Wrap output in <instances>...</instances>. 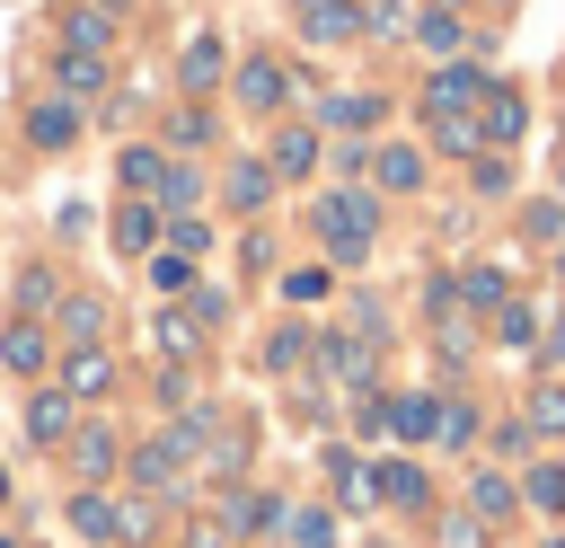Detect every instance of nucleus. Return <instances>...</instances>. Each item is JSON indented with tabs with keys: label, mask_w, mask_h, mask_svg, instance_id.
<instances>
[{
	"label": "nucleus",
	"mask_w": 565,
	"mask_h": 548,
	"mask_svg": "<svg viewBox=\"0 0 565 548\" xmlns=\"http://www.w3.org/2000/svg\"><path fill=\"white\" fill-rule=\"evenodd\" d=\"M318 239H327V256L335 265H362L371 256V239H380V194H362V186H335V194H318Z\"/></svg>",
	"instance_id": "1"
},
{
	"label": "nucleus",
	"mask_w": 565,
	"mask_h": 548,
	"mask_svg": "<svg viewBox=\"0 0 565 548\" xmlns=\"http://www.w3.org/2000/svg\"><path fill=\"white\" fill-rule=\"evenodd\" d=\"M486 88H494V80H486L477 62H441V71L424 80V115H477Z\"/></svg>",
	"instance_id": "2"
},
{
	"label": "nucleus",
	"mask_w": 565,
	"mask_h": 548,
	"mask_svg": "<svg viewBox=\"0 0 565 548\" xmlns=\"http://www.w3.org/2000/svg\"><path fill=\"white\" fill-rule=\"evenodd\" d=\"M124 468H132V486H141V495H177V486H185V451H177V433L132 442V451H124Z\"/></svg>",
	"instance_id": "3"
},
{
	"label": "nucleus",
	"mask_w": 565,
	"mask_h": 548,
	"mask_svg": "<svg viewBox=\"0 0 565 548\" xmlns=\"http://www.w3.org/2000/svg\"><path fill=\"white\" fill-rule=\"evenodd\" d=\"M71 433H79V398H71L62 380H53V389H35V398H26V442H44V451H62Z\"/></svg>",
	"instance_id": "4"
},
{
	"label": "nucleus",
	"mask_w": 565,
	"mask_h": 548,
	"mask_svg": "<svg viewBox=\"0 0 565 548\" xmlns=\"http://www.w3.org/2000/svg\"><path fill=\"white\" fill-rule=\"evenodd\" d=\"M62 460H71V477H79V486H97V477L124 460V442H115V424H79V433L62 442Z\"/></svg>",
	"instance_id": "5"
},
{
	"label": "nucleus",
	"mask_w": 565,
	"mask_h": 548,
	"mask_svg": "<svg viewBox=\"0 0 565 548\" xmlns=\"http://www.w3.org/2000/svg\"><path fill=\"white\" fill-rule=\"evenodd\" d=\"M150 336H159V354H168V362H194V354H203V336H212V318H203L194 301H177V309H159V327H150Z\"/></svg>",
	"instance_id": "6"
},
{
	"label": "nucleus",
	"mask_w": 565,
	"mask_h": 548,
	"mask_svg": "<svg viewBox=\"0 0 565 548\" xmlns=\"http://www.w3.org/2000/svg\"><path fill=\"white\" fill-rule=\"evenodd\" d=\"M221 71H230V44H221V35H185V53H177V80H185V97L221 88Z\"/></svg>",
	"instance_id": "7"
},
{
	"label": "nucleus",
	"mask_w": 565,
	"mask_h": 548,
	"mask_svg": "<svg viewBox=\"0 0 565 548\" xmlns=\"http://www.w3.org/2000/svg\"><path fill=\"white\" fill-rule=\"evenodd\" d=\"M291 97V71L274 62V53H256V62H238V106H256V115H274Z\"/></svg>",
	"instance_id": "8"
},
{
	"label": "nucleus",
	"mask_w": 565,
	"mask_h": 548,
	"mask_svg": "<svg viewBox=\"0 0 565 548\" xmlns=\"http://www.w3.org/2000/svg\"><path fill=\"white\" fill-rule=\"evenodd\" d=\"M159 239H168V212L132 194V203L115 212V247H124V256H159Z\"/></svg>",
	"instance_id": "9"
},
{
	"label": "nucleus",
	"mask_w": 565,
	"mask_h": 548,
	"mask_svg": "<svg viewBox=\"0 0 565 548\" xmlns=\"http://www.w3.org/2000/svg\"><path fill=\"white\" fill-rule=\"evenodd\" d=\"M0 362H9L18 380H35V371L53 362V336H44L35 318H9V327H0Z\"/></svg>",
	"instance_id": "10"
},
{
	"label": "nucleus",
	"mask_w": 565,
	"mask_h": 548,
	"mask_svg": "<svg viewBox=\"0 0 565 548\" xmlns=\"http://www.w3.org/2000/svg\"><path fill=\"white\" fill-rule=\"evenodd\" d=\"M62 389H71V398H106V389H115V354H106V345H71V354H62Z\"/></svg>",
	"instance_id": "11"
},
{
	"label": "nucleus",
	"mask_w": 565,
	"mask_h": 548,
	"mask_svg": "<svg viewBox=\"0 0 565 548\" xmlns=\"http://www.w3.org/2000/svg\"><path fill=\"white\" fill-rule=\"evenodd\" d=\"M512 504H521V486H512L503 468H477V477H468V513H477L486 530H503V521H512Z\"/></svg>",
	"instance_id": "12"
},
{
	"label": "nucleus",
	"mask_w": 565,
	"mask_h": 548,
	"mask_svg": "<svg viewBox=\"0 0 565 548\" xmlns=\"http://www.w3.org/2000/svg\"><path fill=\"white\" fill-rule=\"evenodd\" d=\"M477 124H486V141L503 150V141H521V124H530V106H521V88H486V106H477Z\"/></svg>",
	"instance_id": "13"
},
{
	"label": "nucleus",
	"mask_w": 565,
	"mask_h": 548,
	"mask_svg": "<svg viewBox=\"0 0 565 548\" xmlns=\"http://www.w3.org/2000/svg\"><path fill=\"white\" fill-rule=\"evenodd\" d=\"M115 177H124V194H141V203H159V186H168V150H150V141H132V150L115 159Z\"/></svg>",
	"instance_id": "14"
},
{
	"label": "nucleus",
	"mask_w": 565,
	"mask_h": 548,
	"mask_svg": "<svg viewBox=\"0 0 565 548\" xmlns=\"http://www.w3.org/2000/svg\"><path fill=\"white\" fill-rule=\"evenodd\" d=\"M371 186H380V194H415V186H424V150H415V141H388V150L371 159Z\"/></svg>",
	"instance_id": "15"
},
{
	"label": "nucleus",
	"mask_w": 565,
	"mask_h": 548,
	"mask_svg": "<svg viewBox=\"0 0 565 548\" xmlns=\"http://www.w3.org/2000/svg\"><path fill=\"white\" fill-rule=\"evenodd\" d=\"M371 477H380V504H397V513H424V504H433V486H424L415 460H380Z\"/></svg>",
	"instance_id": "16"
},
{
	"label": "nucleus",
	"mask_w": 565,
	"mask_h": 548,
	"mask_svg": "<svg viewBox=\"0 0 565 548\" xmlns=\"http://www.w3.org/2000/svg\"><path fill=\"white\" fill-rule=\"evenodd\" d=\"M274 521H282L274 495H256V486H221V530H274Z\"/></svg>",
	"instance_id": "17"
},
{
	"label": "nucleus",
	"mask_w": 565,
	"mask_h": 548,
	"mask_svg": "<svg viewBox=\"0 0 565 548\" xmlns=\"http://www.w3.org/2000/svg\"><path fill=\"white\" fill-rule=\"evenodd\" d=\"M318 115H327L335 133H371V124H380V97H371V88H327Z\"/></svg>",
	"instance_id": "18"
},
{
	"label": "nucleus",
	"mask_w": 565,
	"mask_h": 548,
	"mask_svg": "<svg viewBox=\"0 0 565 548\" xmlns=\"http://www.w3.org/2000/svg\"><path fill=\"white\" fill-rule=\"evenodd\" d=\"M26 141H35V150H71V141H79V106H71V97L35 106V115H26Z\"/></svg>",
	"instance_id": "19"
},
{
	"label": "nucleus",
	"mask_w": 565,
	"mask_h": 548,
	"mask_svg": "<svg viewBox=\"0 0 565 548\" xmlns=\"http://www.w3.org/2000/svg\"><path fill=\"white\" fill-rule=\"evenodd\" d=\"M265 168H274V177H309V168H318V133H309V124H282L274 150H265Z\"/></svg>",
	"instance_id": "20"
},
{
	"label": "nucleus",
	"mask_w": 565,
	"mask_h": 548,
	"mask_svg": "<svg viewBox=\"0 0 565 548\" xmlns=\"http://www.w3.org/2000/svg\"><path fill=\"white\" fill-rule=\"evenodd\" d=\"M318 362H327V380H335V389H371V345L327 336V345H318Z\"/></svg>",
	"instance_id": "21"
},
{
	"label": "nucleus",
	"mask_w": 565,
	"mask_h": 548,
	"mask_svg": "<svg viewBox=\"0 0 565 548\" xmlns=\"http://www.w3.org/2000/svg\"><path fill=\"white\" fill-rule=\"evenodd\" d=\"M106 44H115L106 9H62V53H106Z\"/></svg>",
	"instance_id": "22"
},
{
	"label": "nucleus",
	"mask_w": 565,
	"mask_h": 548,
	"mask_svg": "<svg viewBox=\"0 0 565 548\" xmlns=\"http://www.w3.org/2000/svg\"><path fill=\"white\" fill-rule=\"evenodd\" d=\"M388 433L397 442H433L441 433V398H388Z\"/></svg>",
	"instance_id": "23"
},
{
	"label": "nucleus",
	"mask_w": 565,
	"mask_h": 548,
	"mask_svg": "<svg viewBox=\"0 0 565 548\" xmlns=\"http://www.w3.org/2000/svg\"><path fill=\"white\" fill-rule=\"evenodd\" d=\"M327 486H335V504H371L380 495L371 460H353V451H327Z\"/></svg>",
	"instance_id": "24"
},
{
	"label": "nucleus",
	"mask_w": 565,
	"mask_h": 548,
	"mask_svg": "<svg viewBox=\"0 0 565 548\" xmlns=\"http://www.w3.org/2000/svg\"><path fill=\"white\" fill-rule=\"evenodd\" d=\"M300 27H309V44H344V35H362V0H344V9H300Z\"/></svg>",
	"instance_id": "25"
},
{
	"label": "nucleus",
	"mask_w": 565,
	"mask_h": 548,
	"mask_svg": "<svg viewBox=\"0 0 565 548\" xmlns=\"http://www.w3.org/2000/svg\"><path fill=\"white\" fill-rule=\"evenodd\" d=\"M53 80H62V97H97L106 88V53H62Z\"/></svg>",
	"instance_id": "26"
},
{
	"label": "nucleus",
	"mask_w": 565,
	"mask_h": 548,
	"mask_svg": "<svg viewBox=\"0 0 565 548\" xmlns=\"http://www.w3.org/2000/svg\"><path fill=\"white\" fill-rule=\"evenodd\" d=\"M433 141H441L450 159H486V124H477V115H433Z\"/></svg>",
	"instance_id": "27"
},
{
	"label": "nucleus",
	"mask_w": 565,
	"mask_h": 548,
	"mask_svg": "<svg viewBox=\"0 0 565 548\" xmlns=\"http://www.w3.org/2000/svg\"><path fill=\"white\" fill-rule=\"evenodd\" d=\"M300 362H309V327H291V318H282V327L265 336V371H274V380H291Z\"/></svg>",
	"instance_id": "28"
},
{
	"label": "nucleus",
	"mask_w": 565,
	"mask_h": 548,
	"mask_svg": "<svg viewBox=\"0 0 565 548\" xmlns=\"http://www.w3.org/2000/svg\"><path fill=\"white\" fill-rule=\"evenodd\" d=\"M282 539H291V548H335V521H327L318 504H282Z\"/></svg>",
	"instance_id": "29"
},
{
	"label": "nucleus",
	"mask_w": 565,
	"mask_h": 548,
	"mask_svg": "<svg viewBox=\"0 0 565 548\" xmlns=\"http://www.w3.org/2000/svg\"><path fill=\"white\" fill-rule=\"evenodd\" d=\"M521 504H530V513H565V460H539V468L521 477Z\"/></svg>",
	"instance_id": "30"
},
{
	"label": "nucleus",
	"mask_w": 565,
	"mask_h": 548,
	"mask_svg": "<svg viewBox=\"0 0 565 548\" xmlns=\"http://www.w3.org/2000/svg\"><path fill=\"white\" fill-rule=\"evenodd\" d=\"M265 194H274V168H265V159H238V168H230V203H238V212H265Z\"/></svg>",
	"instance_id": "31"
},
{
	"label": "nucleus",
	"mask_w": 565,
	"mask_h": 548,
	"mask_svg": "<svg viewBox=\"0 0 565 548\" xmlns=\"http://www.w3.org/2000/svg\"><path fill=\"white\" fill-rule=\"evenodd\" d=\"M71 530H79V539H115V504H106L97 486H79V495H71Z\"/></svg>",
	"instance_id": "32"
},
{
	"label": "nucleus",
	"mask_w": 565,
	"mask_h": 548,
	"mask_svg": "<svg viewBox=\"0 0 565 548\" xmlns=\"http://www.w3.org/2000/svg\"><path fill=\"white\" fill-rule=\"evenodd\" d=\"M521 424H530V433H565V380H539L530 407H521Z\"/></svg>",
	"instance_id": "33"
},
{
	"label": "nucleus",
	"mask_w": 565,
	"mask_h": 548,
	"mask_svg": "<svg viewBox=\"0 0 565 548\" xmlns=\"http://www.w3.org/2000/svg\"><path fill=\"white\" fill-rule=\"evenodd\" d=\"M97 327H106V301H62V345H97Z\"/></svg>",
	"instance_id": "34"
},
{
	"label": "nucleus",
	"mask_w": 565,
	"mask_h": 548,
	"mask_svg": "<svg viewBox=\"0 0 565 548\" xmlns=\"http://www.w3.org/2000/svg\"><path fill=\"white\" fill-rule=\"evenodd\" d=\"M459 301H468V309H486V318H494V309H503V301H512V283H503V274H494V265H477V274H468V283H459Z\"/></svg>",
	"instance_id": "35"
},
{
	"label": "nucleus",
	"mask_w": 565,
	"mask_h": 548,
	"mask_svg": "<svg viewBox=\"0 0 565 548\" xmlns=\"http://www.w3.org/2000/svg\"><path fill=\"white\" fill-rule=\"evenodd\" d=\"M415 35H424L433 53H459V18H450V9H424V18H415Z\"/></svg>",
	"instance_id": "36"
},
{
	"label": "nucleus",
	"mask_w": 565,
	"mask_h": 548,
	"mask_svg": "<svg viewBox=\"0 0 565 548\" xmlns=\"http://www.w3.org/2000/svg\"><path fill=\"white\" fill-rule=\"evenodd\" d=\"M168 141H177V150H203V141H212V115H203V106H177Z\"/></svg>",
	"instance_id": "37"
},
{
	"label": "nucleus",
	"mask_w": 565,
	"mask_h": 548,
	"mask_svg": "<svg viewBox=\"0 0 565 548\" xmlns=\"http://www.w3.org/2000/svg\"><path fill=\"white\" fill-rule=\"evenodd\" d=\"M433 442L468 451V442H477V407H459V398H450V407H441V433H433Z\"/></svg>",
	"instance_id": "38"
},
{
	"label": "nucleus",
	"mask_w": 565,
	"mask_h": 548,
	"mask_svg": "<svg viewBox=\"0 0 565 548\" xmlns=\"http://www.w3.org/2000/svg\"><path fill=\"white\" fill-rule=\"evenodd\" d=\"M194 194H203V177H194V168H177V159H168V186H159V203H168V212H185V203H194Z\"/></svg>",
	"instance_id": "39"
},
{
	"label": "nucleus",
	"mask_w": 565,
	"mask_h": 548,
	"mask_svg": "<svg viewBox=\"0 0 565 548\" xmlns=\"http://www.w3.org/2000/svg\"><path fill=\"white\" fill-rule=\"evenodd\" d=\"M150 283H159V292H185V283H194V256H177V247L150 256Z\"/></svg>",
	"instance_id": "40"
},
{
	"label": "nucleus",
	"mask_w": 565,
	"mask_h": 548,
	"mask_svg": "<svg viewBox=\"0 0 565 548\" xmlns=\"http://www.w3.org/2000/svg\"><path fill=\"white\" fill-rule=\"evenodd\" d=\"M494 336H503V345H530V336H539V318H530L521 301H503V309H494Z\"/></svg>",
	"instance_id": "41"
},
{
	"label": "nucleus",
	"mask_w": 565,
	"mask_h": 548,
	"mask_svg": "<svg viewBox=\"0 0 565 548\" xmlns=\"http://www.w3.org/2000/svg\"><path fill=\"white\" fill-rule=\"evenodd\" d=\"M441 548H494V539H486L477 513H450V521H441Z\"/></svg>",
	"instance_id": "42"
},
{
	"label": "nucleus",
	"mask_w": 565,
	"mask_h": 548,
	"mask_svg": "<svg viewBox=\"0 0 565 548\" xmlns=\"http://www.w3.org/2000/svg\"><path fill=\"white\" fill-rule=\"evenodd\" d=\"M168 239H177V256H203V247H212V230H203L194 212H177V221H168Z\"/></svg>",
	"instance_id": "43"
},
{
	"label": "nucleus",
	"mask_w": 565,
	"mask_h": 548,
	"mask_svg": "<svg viewBox=\"0 0 565 548\" xmlns=\"http://www.w3.org/2000/svg\"><path fill=\"white\" fill-rule=\"evenodd\" d=\"M150 530H159L150 504H115V539H150Z\"/></svg>",
	"instance_id": "44"
},
{
	"label": "nucleus",
	"mask_w": 565,
	"mask_h": 548,
	"mask_svg": "<svg viewBox=\"0 0 565 548\" xmlns=\"http://www.w3.org/2000/svg\"><path fill=\"white\" fill-rule=\"evenodd\" d=\"M282 292H291V301H318V292H327V265H291Z\"/></svg>",
	"instance_id": "45"
},
{
	"label": "nucleus",
	"mask_w": 565,
	"mask_h": 548,
	"mask_svg": "<svg viewBox=\"0 0 565 548\" xmlns=\"http://www.w3.org/2000/svg\"><path fill=\"white\" fill-rule=\"evenodd\" d=\"M503 186H512V168H503V150H486L477 159V194H503Z\"/></svg>",
	"instance_id": "46"
},
{
	"label": "nucleus",
	"mask_w": 565,
	"mask_h": 548,
	"mask_svg": "<svg viewBox=\"0 0 565 548\" xmlns=\"http://www.w3.org/2000/svg\"><path fill=\"white\" fill-rule=\"evenodd\" d=\"M18 301H26V309H44V301H53V274H44V265H26V274H18Z\"/></svg>",
	"instance_id": "47"
},
{
	"label": "nucleus",
	"mask_w": 565,
	"mask_h": 548,
	"mask_svg": "<svg viewBox=\"0 0 565 548\" xmlns=\"http://www.w3.org/2000/svg\"><path fill=\"white\" fill-rule=\"evenodd\" d=\"M547 362H556V371H565V318H556V327H547Z\"/></svg>",
	"instance_id": "48"
},
{
	"label": "nucleus",
	"mask_w": 565,
	"mask_h": 548,
	"mask_svg": "<svg viewBox=\"0 0 565 548\" xmlns=\"http://www.w3.org/2000/svg\"><path fill=\"white\" fill-rule=\"evenodd\" d=\"M433 9H450V18H459V9H468V0H433Z\"/></svg>",
	"instance_id": "49"
},
{
	"label": "nucleus",
	"mask_w": 565,
	"mask_h": 548,
	"mask_svg": "<svg viewBox=\"0 0 565 548\" xmlns=\"http://www.w3.org/2000/svg\"><path fill=\"white\" fill-rule=\"evenodd\" d=\"M300 9H344V0H300Z\"/></svg>",
	"instance_id": "50"
},
{
	"label": "nucleus",
	"mask_w": 565,
	"mask_h": 548,
	"mask_svg": "<svg viewBox=\"0 0 565 548\" xmlns=\"http://www.w3.org/2000/svg\"><path fill=\"white\" fill-rule=\"evenodd\" d=\"M0 495H9V468H0Z\"/></svg>",
	"instance_id": "51"
},
{
	"label": "nucleus",
	"mask_w": 565,
	"mask_h": 548,
	"mask_svg": "<svg viewBox=\"0 0 565 548\" xmlns=\"http://www.w3.org/2000/svg\"><path fill=\"white\" fill-rule=\"evenodd\" d=\"M547 548H565V539H547Z\"/></svg>",
	"instance_id": "52"
},
{
	"label": "nucleus",
	"mask_w": 565,
	"mask_h": 548,
	"mask_svg": "<svg viewBox=\"0 0 565 548\" xmlns=\"http://www.w3.org/2000/svg\"><path fill=\"white\" fill-rule=\"evenodd\" d=\"M556 274H565V256H556Z\"/></svg>",
	"instance_id": "53"
},
{
	"label": "nucleus",
	"mask_w": 565,
	"mask_h": 548,
	"mask_svg": "<svg viewBox=\"0 0 565 548\" xmlns=\"http://www.w3.org/2000/svg\"><path fill=\"white\" fill-rule=\"evenodd\" d=\"M0 548H18V539H0Z\"/></svg>",
	"instance_id": "54"
}]
</instances>
